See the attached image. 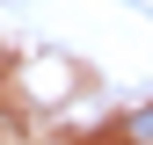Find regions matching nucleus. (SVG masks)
<instances>
[{
	"label": "nucleus",
	"instance_id": "nucleus-1",
	"mask_svg": "<svg viewBox=\"0 0 153 145\" xmlns=\"http://www.w3.org/2000/svg\"><path fill=\"white\" fill-rule=\"evenodd\" d=\"M124 138H131V145L153 138V109H131V116H124Z\"/></svg>",
	"mask_w": 153,
	"mask_h": 145
}]
</instances>
